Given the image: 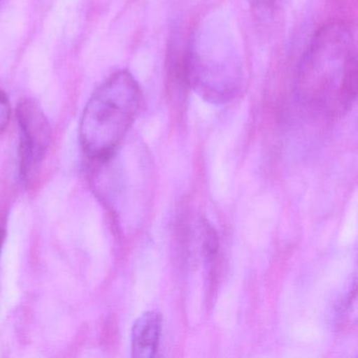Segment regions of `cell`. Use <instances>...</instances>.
Returning <instances> with one entry per match:
<instances>
[{
    "mask_svg": "<svg viewBox=\"0 0 358 358\" xmlns=\"http://www.w3.org/2000/svg\"><path fill=\"white\" fill-rule=\"evenodd\" d=\"M296 93L305 106L330 117L351 110L357 93L355 41L343 22H330L312 37L299 62Z\"/></svg>",
    "mask_w": 358,
    "mask_h": 358,
    "instance_id": "cell-1",
    "label": "cell"
},
{
    "mask_svg": "<svg viewBox=\"0 0 358 358\" xmlns=\"http://www.w3.org/2000/svg\"><path fill=\"white\" fill-rule=\"evenodd\" d=\"M141 90L127 71L115 73L92 95L81 117L79 137L94 160H108L139 110Z\"/></svg>",
    "mask_w": 358,
    "mask_h": 358,
    "instance_id": "cell-2",
    "label": "cell"
},
{
    "mask_svg": "<svg viewBox=\"0 0 358 358\" xmlns=\"http://www.w3.org/2000/svg\"><path fill=\"white\" fill-rule=\"evenodd\" d=\"M188 85L213 103L234 99L242 83V66L231 35L205 26L186 50Z\"/></svg>",
    "mask_w": 358,
    "mask_h": 358,
    "instance_id": "cell-3",
    "label": "cell"
},
{
    "mask_svg": "<svg viewBox=\"0 0 358 358\" xmlns=\"http://www.w3.org/2000/svg\"><path fill=\"white\" fill-rule=\"evenodd\" d=\"M20 131V177L28 184L34 179L52 142V129L41 106L26 99L17 108Z\"/></svg>",
    "mask_w": 358,
    "mask_h": 358,
    "instance_id": "cell-4",
    "label": "cell"
},
{
    "mask_svg": "<svg viewBox=\"0 0 358 358\" xmlns=\"http://www.w3.org/2000/svg\"><path fill=\"white\" fill-rule=\"evenodd\" d=\"M163 317L160 312H145L138 317L131 329V356L152 358L158 353L162 333Z\"/></svg>",
    "mask_w": 358,
    "mask_h": 358,
    "instance_id": "cell-5",
    "label": "cell"
},
{
    "mask_svg": "<svg viewBox=\"0 0 358 358\" xmlns=\"http://www.w3.org/2000/svg\"><path fill=\"white\" fill-rule=\"evenodd\" d=\"M11 117V106L7 96L0 90V134L7 129Z\"/></svg>",
    "mask_w": 358,
    "mask_h": 358,
    "instance_id": "cell-6",
    "label": "cell"
},
{
    "mask_svg": "<svg viewBox=\"0 0 358 358\" xmlns=\"http://www.w3.org/2000/svg\"><path fill=\"white\" fill-rule=\"evenodd\" d=\"M250 3L255 11L259 15H267L271 12L273 6V0H250Z\"/></svg>",
    "mask_w": 358,
    "mask_h": 358,
    "instance_id": "cell-7",
    "label": "cell"
},
{
    "mask_svg": "<svg viewBox=\"0 0 358 358\" xmlns=\"http://www.w3.org/2000/svg\"><path fill=\"white\" fill-rule=\"evenodd\" d=\"M3 240H5V231L0 228V251L3 248Z\"/></svg>",
    "mask_w": 358,
    "mask_h": 358,
    "instance_id": "cell-8",
    "label": "cell"
}]
</instances>
